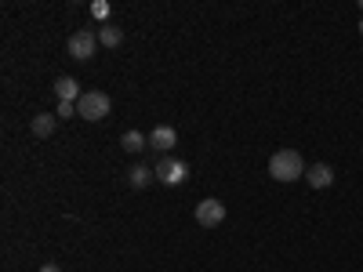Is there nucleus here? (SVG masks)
<instances>
[{"instance_id": "f257e3e1", "label": "nucleus", "mask_w": 363, "mask_h": 272, "mask_svg": "<svg viewBox=\"0 0 363 272\" xmlns=\"http://www.w3.org/2000/svg\"><path fill=\"white\" fill-rule=\"evenodd\" d=\"M306 160H301V153H294V149H280V153H272L269 160V174L277 181H294V178H306Z\"/></svg>"}, {"instance_id": "f03ea898", "label": "nucleus", "mask_w": 363, "mask_h": 272, "mask_svg": "<svg viewBox=\"0 0 363 272\" xmlns=\"http://www.w3.org/2000/svg\"><path fill=\"white\" fill-rule=\"evenodd\" d=\"M109 109H113V102H109L106 91H84L80 102H77V116L80 120H106Z\"/></svg>"}, {"instance_id": "7ed1b4c3", "label": "nucleus", "mask_w": 363, "mask_h": 272, "mask_svg": "<svg viewBox=\"0 0 363 272\" xmlns=\"http://www.w3.org/2000/svg\"><path fill=\"white\" fill-rule=\"evenodd\" d=\"M153 171H157V181H164V186H182V181L189 178V164L178 160V157H164Z\"/></svg>"}, {"instance_id": "20e7f679", "label": "nucleus", "mask_w": 363, "mask_h": 272, "mask_svg": "<svg viewBox=\"0 0 363 272\" xmlns=\"http://www.w3.org/2000/svg\"><path fill=\"white\" fill-rule=\"evenodd\" d=\"M95 47H99V33H91V29H77L69 37V58H77V62L95 58Z\"/></svg>"}, {"instance_id": "39448f33", "label": "nucleus", "mask_w": 363, "mask_h": 272, "mask_svg": "<svg viewBox=\"0 0 363 272\" xmlns=\"http://www.w3.org/2000/svg\"><path fill=\"white\" fill-rule=\"evenodd\" d=\"M222 222H225V203H222V200H200V203H196V225L215 229V225H222Z\"/></svg>"}, {"instance_id": "423d86ee", "label": "nucleus", "mask_w": 363, "mask_h": 272, "mask_svg": "<svg viewBox=\"0 0 363 272\" xmlns=\"http://www.w3.org/2000/svg\"><path fill=\"white\" fill-rule=\"evenodd\" d=\"M174 142H178V135H174V128H167V124L153 128V135H149V145H153V149H160V153H167V157H171Z\"/></svg>"}, {"instance_id": "0eeeda50", "label": "nucleus", "mask_w": 363, "mask_h": 272, "mask_svg": "<svg viewBox=\"0 0 363 272\" xmlns=\"http://www.w3.org/2000/svg\"><path fill=\"white\" fill-rule=\"evenodd\" d=\"M306 181H309L313 189H327L330 181H335V171H330V164H313L306 171Z\"/></svg>"}, {"instance_id": "6e6552de", "label": "nucleus", "mask_w": 363, "mask_h": 272, "mask_svg": "<svg viewBox=\"0 0 363 272\" xmlns=\"http://www.w3.org/2000/svg\"><path fill=\"white\" fill-rule=\"evenodd\" d=\"M55 95H58V102H80V87H77L73 76H58L55 80Z\"/></svg>"}, {"instance_id": "1a4fd4ad", "label": "nucleus", "mask_w": 363, "mask_h": 272, "mask_svg": "<svg viewBox=\"0 0 363 272\" xmlns=\"http://www.w3.org/2000/svg\"><path fill=\"white\" fill-rule=\"evenodd\" d=\"M55 128H58V116H51V113H37L33 116V135L37 138H51Z\"/></svg>"}, {"instance_id": "9d476101", "label": "nucleus", "mask_w": 363, "mask_h": 272, "mask_svg": "<svg viewBox=\"0 0 363 272\" xmlns=\"http://www.w3.org/2000/svg\"><path fill=\"white\" fill-rule=\"evenodd\" d=\"M153 178H157V171H153V167H145V164H135V167L128 171V181H131L135 189H145Z\"/></svg>"}, {"instance_id": "9b49d317", "label": "nucleus", "mask_w": 363, "mask_h": 272, "mask_svg": "<svg viewBox=\"0 0 363 272\" xmlns=\"http://www.w3.org/2000/svg\"><path fill=\"white\" fill-rule=\"evenodd\" d=\"M99 44H102V47H120V44H124V29H116V26L106 22V26L99 29Z\"/></svg>"}, {"instance_id": "f8f14e48", "label": "nucleus", "mask_w": 363, "mask_h": 272, "mask_svg": "<svg viewBox=\"0 0 363 272\" xmlns=\"http://www.w3.org/2000/svg\"><path fill=\"white\" fill-rule=\"evenodd\" d=\"M145 145H149V138L142 131H124V138H120V149H128V153H142Z\"/></svg>"}, {"instance_id": "ddd939ff", "label": "nucleus", "mask_w": 363, "mask_h": 272, "mask_svg": "<svg viewBox=\"0 0 363 272\" xmlns=\"http://www.w3.org/2000/svg\"><path fill=\"white\" fill-rule=\"evenodd\" d=\"M55 116H58V120H69V116H77V102H58Z\"/></svg>"}, {"instance_id": "4468645a", "label": "nucleus", "mask_w": 363, "mask_h": 272, "mask_svg": "<svg viewBox=\"0 0 363 272\" xmlns=\"http://www.w3.org/2000/svg\"><path fill=\"white\" fill-rule=\"evenodd\" d=\"M109 4H106V0H95V4H91V15H95V18H109Z\"/></svg>"}, {"instance_id": "2eb2a0df", "label": "nucleus", "mask_w": 363, "mask_h": 272, "mask_svg": "<svg viewBox=\"0 0 363 272\" xmlns=\"http://www.w3.org/2000/svg\"><path fill=\"white\" fill-rule=\"evenodd\" d=\"M40 272H62V268H58L55 261H48V265H40Z\"/></svg>"}, {"instance_id": "dca6fc26", "label": "nucleus", "mask_w": 363, "mask_h": 272, "mask_svg": "<svg viewBox=\"0 0 363 272\" xmlns=\"http://www.w3.org/2000/svg\"><path fill=\"white\" fill-rule=\"evenodd\" d=\"M359 11H363V0H359Z\"/></svg>"}, {"instance_id": "f3484780", "label": "nucleus", "mask_w": 363, "mask_h": 272, "mask_svg": "<svg viewBox=\"0 0 363 272\" xmlns=\"http://www.w3.org/2000/svg\"><path fill=\"white\" fill-rule=\"evenodd\" d=\"M359 33H363V22H359Z\"/></svg>"}]
</instances>
